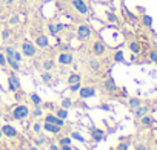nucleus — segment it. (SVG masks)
Segmentation results:
<instances>
[{"mask_svg":"<svg viewBox=\"0 0 157 150\" xmlns=\"http://www.w3.org/2000/svg\"><path fill=\"white\" fill-rule=\"evenodd\" d=\"M91 37V28L88 25H78L77 28V38L78 40H88Z\"/></svg>","mask_w":157,"mask_h":150,"instance_id":"obj_1","label":"nucleus"},{"mask_svg":"<svg viewBox=\"0 0 157 150\" xmlns=\"http://www.w3.org/2000/svg\"><path fill=\"white\" fill-rule=\"evenodd\" d=\"M72 6L77 9V12H80V14H88L90 12V8L85 3V0H72Z\"/></svg>","mask_w":157,"mask_h":150,"instance_id":"obj_2","label":"nucleus"},{"mask_svg":"<svg viewBox=\"0 0 157 150\" xmlns=\"http://www.w3.org/2000/svg\"><path fill=\"white\" fill-rule=\"evenodd\" d=\"M22 51H23V55H26V57H34L37 49H36V46H34L33 43L23 41V43H22Z\"/></svg>","mask_w":157,"mask_h":150,"instance_id":"obj_3","label":"nucleus"},{"mask_svg":"<svg viewBox=\"0 0 157 150\" xmlns=\"http://www.w3.org/2000/svg\"><path fill=\"white\" fill-rule=\"evenodd\" d=\"M28 113H29V110H28L26 106H17V107L14 109V112H13V116H14L16 120H23V118H26Z\"/></svg>","mask_w":157,"mask_h":150,"instance_id":"obj_4","label":"nucleus"},{"mask_svg":"<svg viewBox=\"0 0 157 150\" xmlns=\"http://www.w3.org/2000/svg\"><path fill=\"white\" fill-rule=\"evenodd\" d=\"M8 88H10V91L11 92H14V91H17L19 88H20V81H19V78L16 77V75L14 73H11L10 75V77H8Z\"/></svg>","mask_w":157,"mask_h":150,"instance_id":"obj_5","label":"nucleus"},{"mask_svg":"<svg viewBox=\"0 0 157 150\" xmlns=\"http://www.w3.org/2000/svg\"><path fill=\"white\" fill-rule=\"evenodd\" d=\"M36 46H39V48H42V49L48 48V46H49L48 37H46L45 34H39V35L36 37Z\"/></svg>","mask_w":157,"mask_h":150,"instance_id":"obj_6","label":"nucleus"},{"mask_svg":"<svg viewBox=\"0 0 157 150\" xmlns=\"http://www.w3.org/2000/svg\"><path fill=\"white\" fill-rule=\"evenodd\" d=\"M72 55L69 54V52H60V55H59V63L60 64H65V66H68V64H72Z\"/></svg>","mask_w":157,"mask_h":150,"instance_id":"obj_7","label":"nucleus"},{"mask_svg":"<svg viewBox=\"0 0 157 150\" xmlns=\"http://www.w3.org/2000/svg\"><path fill=\"white\" fill-rule=\"evenodd\" d=\"M105 51H106V48L102 41H94L93 43V54L94 55H103Z\"/></svg>","mask_w":157,"mask_h":150,"instance_id":"obj_8","label":"nucleus"},{"mask_svg":"<svg viewBox=\"0 0 157 150\" xmlns=\"http://www.w3.org/2000/svg\"><path fill=\"white\" fill-rule=\"evenodd\" d=\"M2 133H3V135H6V136H10V138L17 136V130H16L13 126H10V124H5V126L2 127Z\"/></svg>","mask_w":157,"mask_h":150,"instance_id":"obj_9","label":"nucleus"},{"mask_svg":"<svg viewBox=\"0 0 157 150\" xmlns=\"http://www.w3.org/2000/svg\"><path fill=\"white\" fill-rule=\"evenodd\" d=\"M96 95V89L94 88H82L80 89V98H91Z\"/></svg>","mask_w":157,"mask_h":150,"instance_id":"obj_10","label":"nucleus"},{"mask_svg":"<svg viewBox=\"0 0 157 150\" xmlns=\"http://www.w3.org/2000/svg\"><path fill=\"white\" fill-rule=\"evenodd\" d=\"M148 110H149V107H148V106H142V104H140L139 107H136V109H134V116H136V118H142L143 115H146V113H148Z\"/></svg>","mask_w":157,"mask_h":150,"instance_id":"obj_11","label":"nucleus"},{"mask_svg":"<svg viewBox=\"0 0 157 150\" xmlns=\"http://www.w3.org/2000/svg\"><path fill=\"white\" fill-rule=\"evenodd\" d=\"M46 123H51V124H56V126H59V127H62L63 124H65V121L62 120V118H59V116H54V115H48L46 118Z\"/></svg>","mask_w":157,"mask_h":150,"instance_id":"obj_12","label":"nucleus"},{"mask_svg":"<svg viewBox=\"0 0 157 150\" xmlns=\"http://www.w3.org/2000/svg\"><path fill=\"white\" fill-rule=\"evenodd\" d=\"M48 29H49V32H51L52 35H57V34L63 29V25H62V23H49V25H48Z\"/></svg>","mask_w":157,"mask_h":150,"instance_id":"obj_13","label":"nucleus"},{"mask_svg":"<svg viewBox=\"0 0 157 150\" xmlns=\"http://www.w3.org/2000/svg\"><path fill=\"white\" fill-rule=\"evenodd\" d=\"M45 130L46 132H49V133H59L60 132V127L59 126H56V124H51V123H45Z\"/></svg>","mask_w":157,"mask_h":150,"instance_id":"obj_14","label":"nucleus"},{"mask_svg":"<svg viewBox=\"0 0 157 150\" xmlns=\"http://www.w3.org/2000/svg\"><path fill=\"white\" fill-rule=\"evenodd\" d=\"M129 51H131L132 54H140V51H142L140 43H139V41H131V43H129Z\"/></svg>","mask_w":157,"mask_h":150,"instance_id":"obj_15","label":"nucleus"},{"mask_svg":"<svg viewBox=\"0 0 157 150\" xmlns=\"http://www.w3.org/2000/svg\"><path fill=\"white\" fill-rule=\"evenodd\" d=\"M91 136H93L94 141H100V139L103 138V130H100V129H94V130L91 132Z\"/></svg>","mask_w":157,"mask_h":150,"instance_id":"obj_16","label":"nucleus"},{"mask_svg":"<svg viewBox=\"0 0 157 150\" xmlns=\"http://www.w3.org/2000/svg\"><path fill=\"white\" fill-rule=\"evenodd\" d=\"M68 83H69V86L75 84V83H80V75H78V73H71L68 77Z\"/></svg>","mask_w":157,"mask_h":150,"instance_id":"obj_17","label":"nucleus"},{"mask_svg":"<svg viewBox=\"0 0 157 150\" xmlns=\"http://www.w3.org/2000/svg\"><path fill=\"white\" fill-rule=\"evenodd\" d=\"M140 123H142L143 126H151V124L154 123V118H152V116H149V115L146 113V115H143V116L140 118Z\"/></svg>","mask_w":157,"mask_h":150,"instance_id":"obj_18","label":"nucleus"},{"mask_svg":"<svg viewBox=\"0 0 157 150\" xmlns=\"http://www.w3.org/2000/svg\"><path fill=\"white\" fill-rule=\"evenodd\" d=\"M142 25H143V26H146V28H151V26H152V19H151L149 16H146V14H145V16L142 17Z\"/></svg>","mask_w":157,"mask_h":150,"instance_id":"obj_19","label":"nucleus"},{"mask_svg":"<svg viewBox=\"0 0 157 150\" xmlns=\"http://www.w3.org/2000/svg\"><path fill=\"white\" fill-rule=\"evenodd\" d=\"M6 63H8L14 70H19V69H20V63H19V61H16L14 58H6Z\"/></svg>","mask_w":157,"mask_h":150,"instance_id":"obj_20","label":"nucleus"},{"mask_svg":"<svg viewBox=\"0 0 157 150\" xmlns=\"http://www.w3.org/2000/svg\"><path fill=\"white\" fill-rule=\"evenodd\" d=\"M142 104V100L140 98H129V107L134 110L136 107H139Z\"/></svg>","mask_w":157,"mask_h":150,"instance_id":"obj_21","label":"nucleus"},{"mask_svg":"<svg viewBox=\"0 0 157 150\" xmlns=\"http://www.w3.org/2000/svg\"><path fill=\"white\" fill-rule=\"evenodd\" d=\"M105 88L109 89V91H116V89H117V86H116V83H114L113 78H108V80L105 81Z\"/></svg>","mask_w":157,"mask_h":150,"instance_id":"obj_22","label":"nucleus"},{"mask_svg":"<svg viewBox=\"0 0 157 150\" xmlns=\"http://www.w3.org/2000/svg\"><path fill=\"white\" fill-rule=\"evenodd\" d=\"M106 19H108L111 23H119V19H117V16H116V14H113V12H109V11L106 12Z\"/></svg>","mask_w":157,"mask_h":150,"instance_id":"obj_23","label":"nucleus"},{"mask_svg":"<svg viewBox=\"0 0 157 150\" xmlns=\"http://www.w3.org/2000/svg\"><path fill=\"white\" fill-rule=\"evenodd\" d=\"M90 66H91V69H93V70H99L100 63H99L96 58H91V60H90Z\"/></svg>","mask_w":157,"mask_h":150,"instance_id":"obj_24","label":"nucleus"},{"mask_svg":"<svg viewBox=\"0 0 157 150\" xmlns=\"http://www.w3.org/2000/svg\"><path fill=\"white\" fill-rule=\"evenodd\" d=\"M52 67H54V61H52V60L43 61V69H45V70H51Z\"/></svg>","mask_w":157,"mask_h":150,"instance_id":"obj_25","label":"nucleus"},{"mask_svg":"<svg viewBox=\"0 0 157 150\" xmlns=\"http://www.w3.org/2000/svg\"><path fill=\"white\" fill-rule=\"evenodd\" d=\"M42 80H43V83H49L51 80H52V77H51V73L46 70L45 73H42Z\"/></svg>","mask_w":157,"mask_h":150,"instance_id":"obj_26","label":"nucleus"},{"mask_svg":"<svg viewBox=\"0 0 157 150\" xmlns=\"http://www.w3.org/2000/svg\"><path fill=\"white\" fill-rule=\"evenodd\" d=\"M5 52H6V58H13V57H14L16 49H14V48H11V46H8V48L5 49Z\"/></svg>","mask_w":157,"mask_h":150,"instance_id":"obj_27","label":"nucleus"},{"mask_svg":"<svg viewBox=\"0 0 157 150\" xmlns=\"http://www.w3.org/2000/svg\"><path fill=\"white\" fill-rule=\"evenodd\" d=\"M57 116L62 118V120H65V118L68 116V110H66V109H59V110H57Z\"/></svg>","mask_w":157,"mask_h":150,"instance_id":"obj_28","label":"nucleus"},{"mask_svg":"<svg viewBox=\"0 0 157 150\" xmlns=\"http://www.w3.org/2000/svg\"><path fill=\"white\" fill-rule=\"evenodd\" d=\"M114 61H117V63L123 61V52H122V51H117V52H116V55H114Z\"/></svg>","mask_w":157,"mask_h":150,"instance_id":"obj_29","label":"nucleus"},{"mask_svg":"<svg viewBox=\"0 0 157 150\" xmlns=\"http://www.w3.org/2000/svg\"><path fill=\"white\" fill-rule=\"evenodd\" d=\"M149 58H151V61H152V63H155V64H157V51H155V49L149 52Z\"/></svg>","mask_w":157,"mask_h":150,"instance_id":"obj_30","label":"nucleus"},{"mask_svg":"<svg viewBox=\"0 0 157 150\" xmlns=\"http://www.w3.org/2000/svg\"><path fill=\"white\" fill-rule=\"evenodd\" d=\"M129 145H131L129 142H120V144H119V147H117V150H128V148H129Z\"/></svg>","mask_w":157,"mask_h":150,"instance_id":"obj_31","label":"nucleus"},{"mask_svg":"<svg viewBox=\"0 0 157 150\" xmlns=\"http://www.w3.org/2000/svg\"><path fill=\"white\" fill-rule=\"evenodd\" d=\"M2 38H3V40H8V38H10V29H8V28H5V29L2 31Z\"/></svg>","mask_w":157,"mask_h":150,"instance_id":"obj_32","label":"nucleus"},{"mask_svg":"<svg viewBox=\"0 0 157 150\" xmlns=\"http://www.w3.org/2000/svg\"><path fill=\"white\" fill-rule=\"evenodd\" d=\"M71 136H72V138H75V139H78V141H85V139H83V136H82L80 133H77V132H72V133H71Z\"/></svg>","mask_w":157,"mask_h":150,"instance_id":"obj_33","label":"nucleus"},{"mask_svg":"<svg viewBox=\"0 0 157 150\" xmlns=\"http://www.w3.org/2000/svg\"><path fill=\"white\" fill-rule=\"evenodd\" d=\"M31 100H33V103H34V104H40V103H42L40 97H39V95H36V94H34V95L31 97Z\"/></svg>","mask_w":157,"mask_h":150,"instance_id":"obj_34","label":"nucleus"},{"mask_svg":"<svg viewBox=\"0 0 157 150\" xmlns=\"http://www.w3.org/2000/svg\"><path fill=\"white\" fill-rule=\"evenodd\" d=\"M60 145H71V139L69 138H62L60 139Z\"/></svg>","mask_w":157,"mask_h":150,"instance_id":"obj_35","label":"nucleus"},{"mask_svg":"<svg viewBox=\"0 0 157 150\" xmlns=\"http://www.w3.org/2000/svg\"><path fill=\"white\" fill-rule=\"evenodd\" d=\"M125 14H126V16H128V17H129V19H131L132 22H136V20H137V19H136V16H134V14H132L131 11H128V9H125Z\"/></svg>","mask_w":157,"mask_h":150,"instance_id":"obj_36","label":"nucleus"},{"mask_svg":"<svg viewBox=\"0 0 157 150\" xmlns=\"http://www.w3.org/2000/svg\"><path fill=\"white\" fill-rule=\"evenodd\" d=\"M69 89L74 92V91H78V89H80V83H75V84H71L69 86Z\"/></svg>","mask_w":157,"mask_h":150,"instance_id":"obj_37","label":"nucleus"},{"mask_svg":"<svg viewBox=\"0 0 157 150\" xmlns=\"http://www.w3.org/2000/svg\"><path fill=\"white\" fill-rule=\"evenodd\" d=\"M6 64V57L3 54H0V66H5Z\"/></svg>","mask_w":157,"mask_h":150,"instance_id":"obj_38","label":"nucleus"},{"mask_svg":"<svg viewBox=\"0 0 157 150\" xmlns=\"http://www.w3.org/2000/svg\"><path fill=\"white\" fill-rule=\"evenodd\" d=\"M13 58H14L16 61H19V63H20V61L23 60V58H22V55H20L19 52H14V57H13Z\"/></svg>","mask_w":157,"mask_h":150,"instance_id":"obj_39","label":"nucleus"},{"mask_svg":"<svg viewBox=\"0 0 157 150\" xmlns=\"http://www.w3.org/2000/svg\"><path fill=\"white\" fill-rule=\"evenodd\" d=\"M62 107H71V100H63L62 101Z\"/></svg>","mask_w":157,"mask_h":150,"instance_id":"obj_40","label":"nucleus"},{"mask_svg":"<svg viewBox=\"0 0 157 150\" xmlns=\"http://www.w3.org/2000/svg\"><path fill=\"white\" fill-rule=\"evenodd\" d=\"M136 150H146V147H145L143 144H137V145H136Z\"/></svg>","mask_w":157,"mask_h":150,"instance_id":"obj_41","label":"nucleus"},{"mask_svg":"<svg viewBox=\"0 0 157 150\" xmlns=\"http://www.w3.org/2000/svg\"><path fill=\"white\" fill-rule=\"evenodd\" d=\"M69 49V46H66V45H60V51H63V52H66Z\"/></svg>","mask_w":157,"mask_h":150,"instance_id":"obj_42","label":"nucleus"},{"mask_svg":"<svg viewBox=\"0 0 157 150\" xmlns=\"http://www.w3.org/2000/svg\"><path fill=\"white\" fill-rule=\"evenodd\" d=\"M60 150H72L71 145H60Z\"/></svg>","mask_w":157,"mask_h":150,"instance_id":"obj_43","label":"nucleus"},{"mask_svg":"<svg viewBox=\"0 0 157 150\" xmlns=\"http://www.w3.org/2000/svg\"><path fill=\"white\" fill-rule=\"evenodd\" d=\"M40 115H42V110L40 109H36L34 110V116H40Z\"/></svg>","mask_w":157,"mask_h":150,"instance_id":"obj_44","label":"nucleus"},{"mask_svg":"<svg viewBox=\"0 0 157 150\" xmlns=\"http://www.w3.org/2000/svg\"><path fill=\"white\" fill-rule=\"evenodd\" d=\"M40 130V124H34V132H39Z\"/></svg>","mask_w":157,"mask_h":150,"instance_id":"obj_45","label":"nucleus"},{"mask_svg":"<svg viewBox=\"0 0 157 150\" xmlns=\"http://www.w3.org/2000/svg\"><path fill=\"white\" fill-rule=\"evenodd\" d=\"M3 2H5L8 6H10V5H13V0H3Z\"/></svg>","mask_w":157,"mask_h":150,"instance_id":"obj_46","label":"nucleus"},{"mask_svg":"<svg viewBox=\"0 0 157 150\" xmlns=\"http://www.w3.org/2000/svg\"><path fill=\"white\" fill-rule=\"evenodd\" d=\"M51 150H59V147L57 145H51Z\"/></svg>","mask_w":157,"mask_h":150,"instance_id":"obj_47","label":"nucleus"},{"mask_svg":"<svg viewBox=\"0 0 157 150\" xmlns=\"http://www.w3.org/2000/svg\"><path fill=\"white\" fill-rule=\"evenodd\" d=\"M3 136V133H2V129H0V138H2Z\"/></svg>","mask_w":157,"mask_h":150,"instance_id":"obj_48","label":"nucleus"},{"mask_svg":"<svg viewBox=\"0 0 157 150\" xmlns=\"http://www.w3.org/2000/svg\"><path fill=\"white\" fill-rule=\"evenodd\" d=\"M29 150H37V148H36V147H31V148H29Z\"/></svg>","mask_w":157,"mask_h":150,"instance_id":"obj_49","label":"nucleus"},{"mask_svg":"<svg viewBox=\"0 0 157 150\" xmlns=\"http://www.w3.org/2000/svg\"><path fill=\"white\" fill-rule=\"evenodd\" d=\"M155 145H157V139H155Z\"/></svg>","mask_w":157,"mask_h":150,"instance_id":"obj_50","label":"nucleus"}]
</instances>
